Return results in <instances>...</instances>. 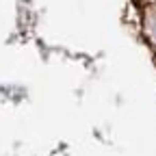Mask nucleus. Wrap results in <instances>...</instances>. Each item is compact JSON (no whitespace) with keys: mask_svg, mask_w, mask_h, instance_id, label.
<instances>
[{"mask_svg":"<svg viewBox=\"0 0 156 156\" xmlns=\"http://www.w3.org/2000/svg\"><path fill=\"white\" fill-rule=\"evenodd\" d=\"M150 33H152V37L156 39V13H154L152 20H150Z\"/></svg>","mask_w":156,"mask_h":156,"instance_id":"f257e3e1","label":"nucleus"}]
</instances>
